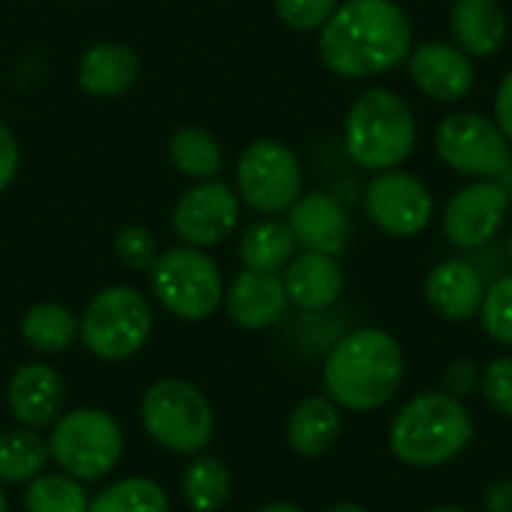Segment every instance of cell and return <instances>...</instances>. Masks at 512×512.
<instances>
[{
	"mask_svg": "<svg viewBox=\"0 0 512 512\" xmlns=\"http://www.w3.org/2000/svg\"><path fill=\"white\" fill-rule=\"evenodd\" d=\"M411 48L414 24L396 0H342L318 30L321 63L351 81L387 75Z\"/></svg>",
	"mask_w": 512,
	"mask_h": 512,
	"instance_id": "obj_1",
	"label": "cell"
},
{
	"mask_svg": "<svg viewBox=\"0 0 512 512\" xmlns=\"http://www.w3.org/2000/svg\"><path fill=\"white\" fill-rule=\"evenodd\" d=\"M405 381V351L381 327H354L342 333L324 357V396L342 411L372 414L396 399Z\"/></svg>",
	"mask_w": 512,
	"mask_h": 512,
	"instance_id": "obj_2",
	"label": "cell"
},
{
	"mask_svg": "<svg viewBox=\"0 0 512 512\" xmlns=\"http://www.w3.org/2000/svg\"><path fill=\"white\" fill-rule=\"evenodd\" d=\"M474 441V417L468 402L444 390L411 396L387 429V447L405 468L435 471L456 462Z\"/></svg>",
	"mask_w": 512,
	"mask_h": 512,
	"instance_id": "obj_3",
	"label": "cell"
},
{
	"mask_svg": "<svg viewBox=\"0 0 512 512\" xmlns=\"http://www.w3.org/2000/svg\"><path fill=\"white\" fill-rule=\"evenodd\" d=\"M345 150L369 174L402 168L417 147V120L405 96L387 87L363 90L345 114Z\"/></svg>",
	"mask_w": 512,
	"mask_h": 512,
	"instance_id": "obj_4",
	"label": "cell"
},
{
	"mask_svg": "<svg viewBox=\"0 0 512 512\" xmlns=\"http://www.w3.org/2000/svg\"><path fill=\"white\" fill-rule=\"evenodd\" d=\"M144 435L171 456H201L216 438V411L201 387L186 378H159L141 396Z\"/></svg>",
	"mask_w": 512,
	"mask_h": 512,
	"instance_id": "obj_5",
	"label": "cell"
},
{
	"mask_svg": "<svg viewBox=\"0 0 512 512\" xmlns=\"http://www.w3.org/2000/svg\"><path fill=\"white\" fill-rule=\"evenodd\" d=\"M126 450L123 429L102 408L63 411L48 429V453L57 471L87 483H102L114 474Z\"/></svg>",
	"mask_w": 512,
	"mask_h": 512,
	"instance_id": "obj_6",
	"label": "cell"
},
{
	"mask_svg": "<svg viewBox=\"0 0 512 512\" xmlns=\"http://www.w3.org/2000/svg\"><path fill=\"white\" fill-rule=\"evenodd\" d=\"M153 333V306L132 285L102 288L78 315V342L102 363H123L144 351Z\"/></svg>",
	"mask_w": 512,
	"mask_h": 512,
	"instance_id": "obj_7",
	"label": "cell"
},
{
	"mask_svg": "<svg viewBox=\"0 0 512 512\" xmlns=\"http://www.w3.org/2000/svg\"><path fill=\"white\" fill-rule=\"evenodd\" d=\"M147 273L159 306L180 321H207L222 306L225 279L204 249L174 246L159 252Z\"/></svg>",
	"mask_w": 512,
	"mask_h": 512,
	"instance_id": "obj_8",
	"label": "cell"
},
{
	"mask_svg": "<svg viewBox=\"0 0 512 512\" xmlns=\"http://www.w3.org/2000/svg\"><path fill=\"white\" fill-rule=\"evenodd\" d=\"M438 159L471 180H501L512 162L501 126L477 111H453L435 126Z\"/></svg>",
	"mask_w": 512,
	"mask_h": 512,
	"instance_id": "obj_9",
	"label": "cell"
},
{
	"mask_svg": "<svg viewBox=\"0 0 512 512\" xmlns=\"http://www.w3.org/2000/svg\"><path fill=\"white\" fill-rule=\"evenodd\" d=\"M237 192L264 216L288 213L303 195L300 156L279 138L252 141L237 159Z\"/></svg>",
	"mask_w": 512,
	"mask_h": 512,
	"instance_id": "obj_10",
	"label": "cell"
},
{
	"mask_svg": "<svg viewBox=\"0 0 512 512\" xmlns=\"http://www.w3.org/2000/svg\"><path fill=\"white\" fill-rule=\"evenodd\" d=\"M363 213L381 234L393 240H411L435 219V195L417 174L390 168L372 174L369 186L363 189Z\"/></svg>",
	"mask_w": 512,
	"mask_h": 512,
	"instance_id": "obj_11",
	"label": "cell"
},
{
	"mask_svg": "<svg viewBox=\"0 0 512 512\" xmlns=\"http://www.w3.org/2000/svg\"><path fill=\"white\" fill-rule=\"evenodd\" d=\"M510 204V192L501 180H471L456 189L444 207V237L462 252L486 249L501 234Z\"/></svg>",
	"mask_w": 512,
	"mask_h": 512,
	"instance_id": "obj_12",
	"label": "cell"
},
{
	"mask_svg": "<svg viewBox=\"0 0 512 512\" xmlns=\"http://www.w3.org/2000/svg\"><path fill=\"white\" fill-rule=\"evenodd\" d=\"M237 222H240V198L219 177L204 180L189 192H183L171 213L174 234L183 240V246H195V249L219 246L234 234Z\"/></svg>",
	"mask_w": 512,
	"mask_h": 512,
	"instance_id": "obj_13",
	"label": "cell"
},
{
	"mask_svg": "<svg viewBox=\"0 0 512 512\" xmlns=\"http://www.w3.org/2000/svg\"><path fill=\"white\" fill-rule=\"evenodd\" d=\"M408 75L423 96L447 105L465 99L477 81L474 57H468L462 48L444 39L414 45L408 54Z\"/></svg>",
	"mask_w": 512,
	"mask_h": 512,
	"instance_id": "obj_14",
	"label": "cell"
},
{
	"mask_svg": "<svg viewBox=\"0 0 512 512\" xmlns=\"http://www.w3.org/2000/svg\"><path fill=\"white\" fill-rule=\"evenodd\" d=\"M6 408L9 417L24 429H51L54 420L66 411L63 375L42 360L21 363L6 384Z\"/></svg>",
	"mask_w": 512,
	"mask_h": 512,
	"instance_id": "obj_15",
	"label": "cell"
},
{
	"mask_svg": "<svg viewBox=\"0 0 512 512\" xmlns=\"http://www.w3.org/2000/svg\"><path fill=\"white\" fill-rule=\"evenodd\" d=\"M288 228L303 252H321L339 258L351 240V216L330 192H303L288 210Z\"/></svg>",
	"mask_w": 512,
	"mask_h": 512,
	"instance_id": "obj_16",
	"label": "cell"
},
{
	"mask_svg": "<svg viewBox=\"0 0 512 512\" xmlns=\"http://www.w3.org/2000/svg\"><path fill=\"white\" fill-rule=\"evenodd\" d=\"M486 285V273L474 261L447 258L429 270L423 294L435 318L447 324H462L480 315Z\"/></svg>",
	"mask_w": 512,
	"mask_h": 512,
	"instance_id": "obj_17",
	"label": "cell"
},
{
	"mask_svg": "<svg viewBox=\"0 0 512 512\" xmlns=\"http://www.w3.org/2000/svg\"><path fill=\"white\" fill-rule=\"evenodd\" d=\"M222 306L234 327L258 333V330L276 327L285 318L291 303L282 285V273L243 270L225 288Z\"/></svg>",
	"mask_w": 512,
	"mask_h": 512,
	"instance_id": "obj_18",
	"label": "cell"
},
{
	"mask_svg": "<svg viewBox=\"0 0 512 512\" xmlns=\"http://www.w3.org/2000/svg\"><path fill=\"white\" fill-rule=\"evenodd\" d=\"M288 303L300 312H327L345 291V270L333 255L300 252L282 270Z\"/></svg>",
	"mask_w": 512,
	"mask_h": 512,
	"instance_id": "obj_19",
	"label": "cell"
},
{
	"mask_svg": "<svg viewBox=\"0 0 512 512\" xmlns=\"http://www.w3.org/2000/svg\"><path fill=\"white\" fill-rule=\"evenodd\" d=\"M450 33L468 57H492L510 36V18L501 0H453Z\"/></svg>",
	"mask_w": 512,
	"mask_h": 512,
	"instance_id": "obj_20",
	"label": "cell"
},
{
	"mask_svg": "<svg viewBox=\"0 0 512 512\" xmlns=\"http://www.w3.org/2000/svg\"><path fill=\"white\" fill-rule=\"evenodd\" d=\"M141 75L138 54L123 42H96L78 60V84L96 99H117Z\"/></svg>",
	"mask_w": 512,
	"mask_h": 512,
	"instance_id": "obj_21",
	"label": "cell"
},
{
	"mask_svg": "<svg viewBox=\"0 0 512 512\" xmlns=\"http://www.w3.org/2000/svg\"><path fill=\"white\" fill-rule=\"evenodd\" d=\"M342 438V408L330 396H306L297 402L285 423L288 447L303 459L327 456Z\"/></svg>",
	"mask_w": 512,
	"mask_h": 512,
	"instance_id": "obj_22",
	"label": "cell"
},
{
	"mask_svg": "<svg viewBox=\"0 0 512 512\" xmlns=\"http://www.w3.org/2000/svg\"><path fill=\"white\" fill-rule=\"evenodd\" d=\"M21 339L39 357H57L78 342V315L54 300L36 303L21 315Z\"/></svg>",
	"mask_w": 512,
	"mask_h": 512,
	"instance_id": "obj_23",
	"label": "cell"
},
{
	"mask_svg": "<svg viewBox=\"0 0 512 512\" xmlns=\"http://www.w3.org/2000/svg\"><path fill=\"white\" fill-rule=\"evenodd\" d=\"M237 255L243 261V270L282 273L288 267V261L297 255V240H294L288 222L261 219L240 234Z\"/></svg>",
	"mask_w": 512,
	"mask_h": 512,
	"instance_id": "obj_24",
	"label": "cell"
},
{
	"mask_svg": "<svg viewBox=\"0 0 512 512\" xmlns=\"http://www.w3.org/2000/svg\"><path fill=\"white\" fill-rule=\"evenodd\" d=\"M231 468L219 456H192L180 477V498L186 510L192 512H219L231 501Z\"/></svg>",
	"mask_w": 512,
	"mask_h": 512,
	"instance_id": "obj_25",
	"label": "cell"
},
{
	"mask_svg": "<svg viewBox=\"0 0 512 512\" xmlns=\"http://www.w3.org/2000/svg\"><path fill=\"white\" fill-rule=\"evenodd\" d=\"M51 453L48 438L36 429H6L0 432V486H27L33 477L48 471Z\"/></svg>",
	"mask_w": 512,
	"mask_h": 512,
	"instance_id": "obj_26",
	"label": "cell"
},
{
	"mask_svg": "<svg viewBox=\"0 0 512 512\" xmlns=\"http://www.w3.org/2000/svg\"><path fill=\"white\" fill-rule=\"evenodd\" d=\"M168 159L171 165L198 183L216 180L222 171V147L216 135H210L201 126H183L168 138Z\"/></svg>",
	"mask_w": 512,
	"mask_h": 512,
	"instance_id": "obj_27",
	"label": "cell"
},
{
	"mask_svg": "<svg viewBox=\"0 0 512 512\" xmlns=\"http://www.w3.org/2000/svg\"><path fill=\"white\" fill-rule=\"evenodd\" d=\"M87 512H171V498L165 486L150 477H120L90 495Z\"/></svg>",
	"mask_w": 512,
	"mask_h": 512,
	"instance_id": "obj_28",
	"label": "cell"
},
{
	"mask_svg": "<svg viewBox=\"0 0 512 512\" xmlns=\"http://www.w3.org/2000/svg\"><path fill=\"white\" fill-rule=\"evenodd\" d=\"M24 512H87L90 492L81 480L63 471H42L24 486Z\"/></svg>",
	"mask_w": 512,
	"mask_h": 512,
	"instance_id": "obj_29",
	"label": "cell"
},
{
	"mask_svg": "<svg viewBox=\"0 0 512 512\" xmlns=\"http://www.w3.org/2000/svg\"><path fill=\"white\" fill-rule=\"evenodd\" d=\"M477 318L492 342L512 348V273H501L486 285Z\"/></svg>",
	"mask_w": 512,
	"mask_h": 512,
	"instance_id": "obj_30",
	"label": "cell"
},
{
	"mask_svg": "<svg viewBox=\"0 0 512 512\" xmlns=\"http://www.w3.org/2000/svg\"><path fill=\"white\" fill-rule=\"evenodd\" d=\"M480 399L492 414L512 420V354H501L483 366Z\"/></svg>",
	"mask_w": 512,
	"mask_h": 512,
	"instance_id": "obj_31",
	"label": "cell"
},
{
	"mask_svg": "<svg viewBox=\"0 0 512 512\" xmlns=\"http://www.w3.org/2000/svg\"><path fill=\"white\" fill-rule=\"evenodd\" d=\"M114 255L129 270H150L159 258V246L147 225H123L114 234Z\"/></svg>",
	"mask_w": 512,
	"mask_h": 512,
	"instance_id": "obj_32",
	"label": "cell"
},
{
	"mask_svg": "<svg viewBox=\"0 0 512 512\" xmlns=\"http://www.w3.org/2000/svg\"><path fill=\"white\" fill-rule=\"evenodd\" d=\"M339 3L342 0H273L279 21L291 30H300V33L321 30Z\"/></svg>",
	"mask_w": 512,
	"mask_h": 512,
	"instance_id": "obj_33",
	"label": "cell"
},
{
	"mask_svg": "<svg viewBox=\"0 0 512 512\" xmlns=\"http://www.w3.org/2000/svg\"><path fill=\"white\" fill-rule=\"evenodd\" d=\"M480 381H483V366H477L474 360H453L444 375H441V390L450 393L453 399L468 402L474 393H480Z\"/></svg>",
	"mask_w": 512,
	"mask_h": 512,
	"instance_id": "obj_34",
	"label": "cell"
},
{
	"mask_svg": "<svg viewBox=\"0 0 512 512\" xmlns=\"http://www.w3.org/2000/svg\"><path fill=\"white\" fill-rule=\"evenodd\" d=\"M18 162H21V153H18V141L12 135V129L0 120V192H6L18 174Z\"/></svg>",
	"mask_w": 512,
	"mask_h": 512,
	"instance_id": "obj_35",
	"label": "cell"
},
{
	"mask_svg": "<svg viewBox=\"0 0 512 512\" xmlns=\"http://www.w3.org/2000/svg\"><path fill=\"white\" fill-rule=\"evenodd\" d=\"M495 123L501 126L504 138L512 147V69L501 78L498 93H495Z\"/></svg>",
	"mask_w": 512,
	"mask_h": 512,
	"instance_id": "obj_36",
	"label": "cell"
},
{
	"mask_svg": "<svg viewBox=\"0 0 512 512\" xmlns=\"http://www.w3.org/2000/svg\"><path fill=\"white\" fill-rule=\"evenodd\" d=\"M483 512H512V480H495L483 489Z\"/></svg>",
	"mask_w": 512,
	"mask_h": 512,
	"instance_id": "obj_37",
	"label": "cell"
},
{
	"mask_svg": "<svg viewBox=\"0 0 512 512\" xmlns=\"http://www.w3.org/2000/svg\"><path fill=\"white\" fill-rule=\"evenodd\" d=\"M252 512H306L300 504H294V501H270V504H261L258 510Z\"/></svg>",
	"mask_w": 512,
	"mask_h": 512,
	"instance_id": "obj_38",
	"label": "cell"
},
{
	"mask_svg": "<svg viewBox=\"0 0 512 512\" xmlns=\"http://www.w3.org/2000/svg\"><path fill=\"white\" fill-rule=\"evenodd\" d=\"M321 512H369V510H366V507H360V504L342 501V504H330V507H324Z\"/></svg>",
	"mask_w": 512,
	"mask_h": 512,
	"instance_id": "obj_39",
	"label": "cell"
},
{
	"mask_svg": "<svg viewBox=\"0 0 512 512\" xmlns=\"http://www.w3.org/2000/svg\"><path fill=\"white\" fill-rule=\"evenodd\" d=\"M423 512H471L465 510V507H459V504H438V507H429V510Z\"/></svg>",
	"mask_w": 512,
	"mask_h": 512,
	"instance_id": "obj_40",
	"label": "cell"
},
{
	"mask_svg": "<svg viewBox=\"0 0 512 512\" xmlns=\"http://www.w3.org/2000/svg\"><path fill=\"white\" fill-rule=\"evenodd\" d=\"M0 512H9V501H6V492H3V486H0Z\"/></svg>",
	"mask_w": 512,
	"mask_h": 512,
	"instance_id": "obj_41",
	"label": "cell"
},
{
	"mask_svg": "<svg viewBox=\"0 0 512 512\" xmlns=\"http://www.w3.org/2000/svg\"><path fill=\"white\" fill-rule=\"evenodd\" d=\"M507 255H510V264H512V231H510V240H507Z\"/></svg>",
	"mask_w": 512,
	"mask_h": 512,
	"instance_id": "obj_42",
	"label": "cell"
}]
</instances>
